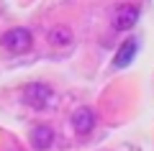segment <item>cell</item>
I'll return each mask as SVG.
<instances>
[{"mask_svg": "<svg viewBox=\"0 0 154 151\" xmlns=\"http://www.w3.org/2000/svg\"><path fill=\"white\" fill-rule=\"evenodd\" d=\"M51 141H54V131H51L46 123L36 125V128L31 131V146H33L36 151H46V149H51Z\"/></svg>", "mask_w": 154, "mask_h": 151, "instance_id": "cell-6", "label": "cell"}, {"mask_svg": "<svg viewBox=\"0 0 154 151\" xmlns=\"http://www.w3.org/2000/svg\"><path fill=\"white\" fill-rule=\"evenodd\" d=\"M0 46L5 49L8 54H26V51H31L33 46V36L28 28H11V31H5L3 36H0Z\"/></svg>", "mask_w": 154, "mask_h": 151, "instance_id": "cell-1", "label": "cell"}, {"mask_svg": "<svg viewBox=\"0 0 154 151\" xmlns=\"http://www.w3.org/2000/svg\"><path fill=\"white\" fill-rule=\"evenodd\" d=\"M139 16H141L139 5L126 3V5H121L118 11H116V16H113V28H116V31H131V28L136 26Z\"/></svg>", "mask_w": 154, "mask_h": 151, "instance_id": "cell-3", "label": "cell"}, {"mask_svg": "<svg viewBox=\"0 0 154 151\" xmlns=\"http://www.w3.org/2000/svg\"><path fill=\"white\" fill-rule=\"evenodd\" d=\"M54 100H57L54 90H51L49 85H44V82H31V85H26V90H23V103H26L28 108H33V110H46Z\"/></svg>", "mask_w": 154, "mask_h": 151, "instance_id": "cell-2", "label": "cell"}, {"mask_svg": "<svg viewBox=\"0 0 154 151\" xmlns=\"http://www.w3.org/2000/svg\"><path fill=\"white\" fill-rule=\"evenodd\" d=\"M46 38H49L51 46H69L72 44V31L67 26H57V28H51L46 33Z\"/></svg>", "mask_w": 154, "mask_h": 151, "instance_id": "cell-7", "label": "cell"}, {"mask_svg": "<svg viewBox=\"0 0 154 151\" xmlns=\"http://www.w3.org/2000/svg\"><path fill=\"white\" fill-rule=\"evenodd\" d=\"M95 128V113L90 108H77L72 113V131L77 136H88Z\"/></svg>", "mask_w": 154, "mask_h": 151, "instance_id": "cell-4", "label": "cell"}, {"mask_svg": "<svg viewBox=\"0 0 154 151\" xmlns=\"http://www.w3.org/2000/svg\"><path fill=\"white\" fill-rule=\"evenodd\" d=\"M136 51H139V38H126V41L118 46V51H116V56H113V67L116 69H123V67H128L134 62V56H136Z\"/></svg>", "mask_w": 154, "mask_h": 151, "instance_id": "cell-5", "label": "cell"}]
</instances>
